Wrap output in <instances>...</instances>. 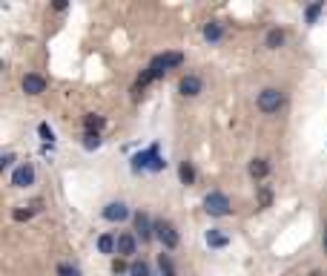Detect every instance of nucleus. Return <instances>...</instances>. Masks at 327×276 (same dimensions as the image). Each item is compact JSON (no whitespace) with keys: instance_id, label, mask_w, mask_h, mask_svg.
<instances>
[{"instance_id":"1","label":"nucleus","mask_w":327,"mask_h":276,"mask_svg":"<svg viewBox=\"0 0 327 276\" xmlns=\"http://www.w3.org/2000/svg\"><path fill=\"white\" fill-rule=\"evenodd\" d=\"M181 64H184V55H181V52H164V55H155V58L149 61V66H146V69H149V75L158 81V78H164L172 66H181Z\"/></svg>"},{"instance_id":"2","label":"nucleus","mask_w":327,"mask_h":276,"mask_svg":"<svg viewBox=\"0 0 327 276\" xmlns=\"http://www.w3.org/2000/svg\"><path fill=\"white\" fill-rule=\"evenodd\" d=\"M284 107V92L276 87H267L258 92V109L261 112H267V115H273V112H278V109Z\"/></svg>"},{"instance_id":"3","label":"nucleus","mask_w":327,"mask_h":276,"mask_svg":"<svg viewBox=\"0 0 327 276\" xmlns=\"http://www.w3.org/2000/svg\"><path fill=\"white\" fill-rule=\"evenodd\" d=\"M204 210L210 213V216L221 219V216H227V213H230V199H227L221 190H212V193H207V196H204Z\"/></svg>"},{"instance_id":"4","label":"nucleus","mask_w":327,"mask_h":276,"mask_svg":"<svg viewBox=\"0 0 327 276\" xmlns=\"http://www.w3.org/2000/svg\"><path fill=\"white\" fill-rule=\"evenodd\" d=\"M155 239L161 242V245L167 247V250H175L178 247V230H175L172 222H155Z\"/></svg>"},{"instance_id":"5","label":"nucleus","mask_w":327,"mask_h":276,"mask_svg":"<svg viewBox=\"0 0 327 276\" xmlns=\"http://www.w3.org/2000/svg\"><path fill=\"white\" fill-rule=\"evenodd\" d=\"M135 233H138V239H141V242H149V239L155 236V222L146 216L144 210L135 213Z\"/></svg>"},{"instance_id":"6","label":"nucleus","mask_w":327,"mask_h":276,"mask_svg":"<svg viewBox=\"0 0 327 276\" xmlns=\"http://www.w3.org/2000/svg\"><path fill=\"white\" fill-rule=\"evenodd\" d=\"M29 184H35V167L26 161L12 173V187H29Z\"/></svg>"},{"instance_id":"7","label":"nucleus","mask_w":327,"mask_h":276,"mask_svg":"<svg viewBox=\"0 0 327 276\" xmlns=\"http://www.w3.org/2000/svg\"><path fill=\"white\" fill-rule=\"evenodd\" d=\"M103 219L106 222H124V219H129V207L124 202H109L103 207Z\"/></svg>"},{"instance_id":"8","label":"nucleus","mask_w":327,"mask_h":276,"mask_svg":"<svg viewBox=\"0 0 327 276\" xmlns=\"http://www.w3.org/2000/svg\"><path fill=\"white\" fill-rule=\"evenodd\" d=\"M178 89H181L184 98H195V95L201 92V78H198V75H184Z\"/></svg>"},{"instance_id":"9","label":"nucleus","mask_w":327,"mask_h":276,"mask_svg":"<svg viewBox=\"0 0 327 276\" xmlns=\"http://www.w3.org/2000/svg\"><path fill=\"white\" fill-rule=\"evenodd\" d=\"M135 250H138V239L132 233H121L118 236V256H135Z\"/></svg>"},{"instance_id":"10","label":"nucleus","mask_w":327,"mask_h":276,"mask_svg":"<svg viewBox=\"0 0 327 276\" xmlns=\"http://www.w3.org/2000/svg\"><path fill=\"white\" fill-rule=\"evenodd\" d=\"M43 89H46V81L40 78V75L29 72L26 78H23V92H26V95H40Z\"/></svg>"},{"instance_id":"11","label":"nucleus","mask_w":327,"mask_h":276,"mask_svg":"<svg viewBox=\"0 0 327 276\" xmlns=\"http://www.w3.org/2000/svg\"><path fill=\"white\" fill-rule=\"evenodd\" d=\"M149 161H152V147L135 153L132 155V173H144V170H149Z\"/></svg>"},{"instance_id":"12","label":"nucleus","mask_w":327,"mask_h":276,"mask_svg":"<svg viewBox=\"0 0 327 276\" xmlns=\"http://www.w3.org/2000/svg\"><path fill=\"white\" fill-rule=\"evenodd\" d=\"M98 250H101V253H118V239L115 236H112V233H101V236H98Z\"/></svg>"},{"instance_id":"13","label":"nucleus","mask_w":327,"mask_h":276,"mask_svg":"<svg viewBox=\"0 0 327 276\" xmlns=\"http://www.w3.org/2000/svg\"><path fill=\"white\" fill-rule=\"evenodd\" d=\"M204 242H207L210 247H227V245H230V236H227L224 230H207Z\"/></svg>"},{"instance_id":"14","label":"nucleus","mask_w":327,"mask_h":276,"mask_svg":"<svg viewBox=\"0 0 327 276\" xmlns=\"http://www.w3.org/2000/svg\"><path fill=\"white\" fill-rule=\"evenodd\" d=\"M221 35H224V29H221V23L218 21H210L207 26H204V41H207V44H218Z\"/></svg>"},{"instance_id":"15","label":"nucleus","mask_w":327,"mask_h":276,"mask_svg":"<svg viewBox=\"0 0 327 276\" xmlns=\"http://www.w3.org/2000/svg\"><path fill=\"white\" fill-rule=\"evenodd\" d=\"M83 127H86V132H98V135H101V130L106 127V118L89 112V115H83Z\"/></svg>"},{"instance_id":"16","label":"nucleus","mask_w":327,"mask_h":276,"mask_svg":"<svg viewBox=\"0 0 327 276\" xmlns=\"http://www.w3.org/2000/svg\"><path fill=\"white\" fill-rule=\"evenodd\" d=\"M267 173H270L267 159H253L250 161V175H253V179H264Z\"/></svg>"},{"instance_id":"17","label":"nucleus","mask_w":327,"mask_h":276,"mask_svg":"<svg viewBox=\"0 0 327 276\" xmlns=\"http://www.w3.org/2000/svg\"><path fill=\"white\" fill-rule=\"evenodd\" d=\"M178 175H181V184H195V167H192L189 161H181Z\"/></svg>"},{"instance_id":"18","label":"nucleus","mask_w":327,"mask_h":276,"mask_svg":"<svg viewBox=\"0 0 327 276\" xmlns=\"http://www.w3.org/2000/svg\"><path fill=\"white\" fill-rule=\"evenodd\" d=\"M264 44H267V49H278V46H284V32L281 29H270L267 37H264Z\"/></svg>"},{"instance_id":"19","label":"nucleus","mask_w":327,"mask_h":276,"mask_svg":"<svg viewBox=\"0 0 327 276\" xmlns=\"http://www.w3.org/2000/svg\"><path fill=\"white\" fill-rule=\"evenodd\" d=\"M321 12H324V3H321V0H319V3H310V6L304 9V17H307V23L313 26V23L319 21V15H321Z\"/></svg>"},{"instance_id":"20","label":"nucleus","mask_w":327,"mask_h":276,"mask_svg":"<svg viewBox=\"0 0 327 276\" xmlns=\"http://www.w3.org/2000/svg\"><path fill=\"white\" fill-rule=\"evenodd\" d=\"M158 268H161V276H175V265H172V259H169L167 253L158 256Z\"/></svg>"},{"instance_id":"21","label":"nucleus","mask_w":327,"mask_h":276,"mask_svg":"<svg viewBox=\"0 0 327 276\" xmlns=\"http://www.w3.org/2000/svg\"><path fill=\"white\" fill-rule=\"evenodd\" d=\"M98 147H101V135H98V132H83V150L92 153V150H98Z\"/></svg>"},{"instance_id":"22","label":"nucleus","mask_w":327,"mask_h":276,"mask_svg":"<svg viewBox=\"0 0 327 276\" xmlns=\"http://www.w3.org/2000/svg\"><path fill=\"white\" fill-rule=\"evenodd\" d=\"M164 167H167V161L161 159V153H158V144H152V161H149V170H152V173H161Z\"/></svg>"},{"instance_id":"23","label":"nucleus","mask_w":327,"mask_h":276,"mask_svg":"<svg viewBox=\"0 0 327 276\" xmlns=\"http://www.w3.org/2000/svg\"><path fill=\"white\" fill-rule=\"evenodd\" d=\"M129 276H152V273H149V265H146V262H132Z\"/></svg>"},{"instance_id":"24","label":"nucleus","mask_w":327,"mask_h":276,"mask_svg":"<svg viewBox=\"0 0 327 276\" xmlns=\"http://www.w3.org/2000/svg\"><path fill=\"white\" fill-rule=\"evenodd\" d=\"M58 276H80V270L75 268V265H66V262H60V265H58Z\"/></svg>"},{"instance_id":"25","label":"nucleus","mask_w":327,"mask_h":276,"mask_svg":"<svg viewBox=\"0 0 327 276\" xmlns=\"http://www.w3.org/2000/svg\"><path fill=\"white\" fill-rule=\"evenodd\" d=\"M37 132H40V138H43L46 144L52 147V141H55V132H52V127H49V124H40V127H37Z\"/></svg>"},{"instance_id":"26","label":"nucleus","mask_w":327,"mask_h":276,"mask_svg":"<svg viewBox=\"0 0 327 276\" xmlns=\"http://www.w3.org/2000/svg\"><path fill=\"white\" fill-rule=\"evenodd\" d=\"M32 213H35L32 207H26V210H15V213H12V219H15V222H26V219H32Z\"/></svg>"},{"instance_id":"27","label":"nucleus","mask_w":327,"mask_h":276,"mask_svg":"<svg viewBox=\"0 0 327 276\" xmlns=\"http://www.w3.org/2000/svg\"><path fill=\"white\" fill-rule=\"evenodd\" d=\"M126 270H129V268H126V265H124V262H121V259H115V262H112V273H115V276L126 273Z\"/></svg>"},{"instance_id":"28","label":"nucleus","mask_w":327,"mask_h":276,"mask_svg":"<svg viewBox=\"0 0 327 276\" xmlns=\"http://www.w3.org/2000/svg\"><path fill=\"white\" fill-rule=\"evenodd\" d=\"M12 161H15V155H12V153H3V155H0V170H6Z\"/></svg>"},{"instance_id":"29","label":"nucleus","mask_w":327,"mask_h":276,"mask_svg":"<svg viewBox=\"0 0 327 276\" xmlns=\"http://www.w3.org/2000/svg\"><path fill=\"white\" fill-rule=\"evenodd\" d=\"M270 202H273V193H270V190H261V207H270Z\"/></svg>"},{"instance_id":"30","label":"nucleus","mask_w":327,"mask_h":276,"mask_svg":"<svg viewBox=\"0 0 327 276\" xmlns=\"http://www.w3.org/2000/svg\"><path fill=\"white\" fill-rule=\"evenodd\" d=\"M66 9H69V3H66V0H58V3H55V12H66Z\"/></svg>"},{"instance_id":"31","label":"nucleus","mask_w":327,"mask_h":276,"mask_svg":"<svg viewBox=\"0 0 327 276\" xmlns=\"http://www.w3.org/2000/svg\"><path fill=\"white\" fill-rule=\"evenodd\" d=\"M310 276H321V270H313V273Z\"/></svg>"},{"instance_id":"32","label":"nucleus","mask_w":327,"mask_h":276,"mask_svg":"<svg viewBox=\"0 0 327 276\" xmlns=\"http://www.w3.org/2000/svg\"><path fill=\"white\" fill-rule=\"evenodd\" d=\"M324 253H327V233H324Z\"/></svg>"}]
</instances>
